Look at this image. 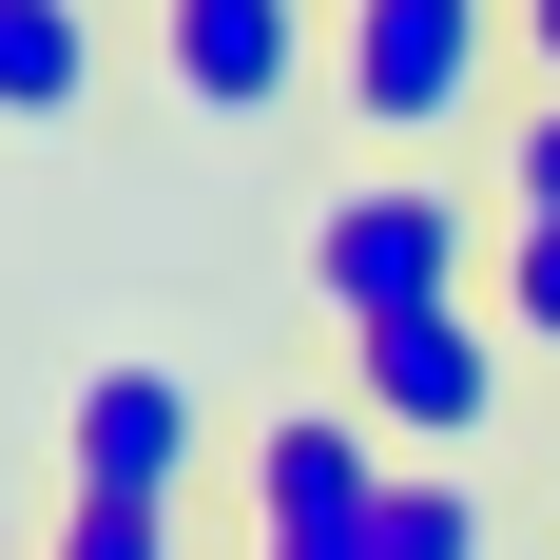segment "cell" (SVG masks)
<instances>
[{
    "mask_svg": "<svg viewBox=\"0 0 560 560\" xmlns=\"http://www.w3.org/2000/svg\"><path fill=\"white\" fill-rule=\"evenodd\" d=\"M329 97L368 116L387 155L464 136V116L503 97V0H329Z\"/></svg>",
    "mask_w": 560,
    "mask_h": 560,
    "instance_id": "obj_1",
    "label": "cell"
},
{
    "mask_svg": "<svg viewBox=\"0 0 560 560\" xmlns=\"http://www.w3.org/2000/svg\"><path fill=\"white\" fill-rule=\"evenodd\" d=\"M483 271V232H464L445 174H348L329 213H310V310L329 329H387V310H445Z\"/></svg>",
    "mask_w": 560,
    "mask_h": 560,
    "instance_id": "obj_2",
    "label": "cell"
},
{
    "mask_svg": "<svg viewBox=\"0 0 560 560\" xmlns=\"http://www.w3.org/2000/svg\"><path fill=\"white\" fill-rule=\"evenodd\" d=\"M503 368H522V329L483 310V290H445V310H387V329H348V406H368L406 464L483 445V425H503Z\"/></svg>",
    "mask_w": 560,
    "mask_h": 560,
    "instance_id": "obj_3",
    "label": "cell"
},
{
    "mask_svg": "<svg viewBox=\"0 0 560 560\" xmlns=\"http://www.w3.org/2000/svg\"><path fill=\"white\" fill-rule=\"evenodd\" d=\"M155 78L252 136V116L329 97V0H155Z\"/></svg>",
    "mask_w": 560,
    "mask_h": 560,
    "instance_id": "obj_4",
    "label": "cell"
},
{
    "mask_svg": "<svg viewBox=\"0 0 560 560\" xmlns=\"http://www.w3.org/2000/svg\"><path fill=\"white\" fill-rule=\"evenodd\" d=\"M194 368H155V348H116V368H78V406H58V483L78 503H174L194 483Z\"/></svg>",
    "mask_w": 560,
    "mask_h": 560,
    "instance_id": "obj_5",
    "label": "cell"
},
{
    "mask_svg": "<svg viewBox=\"0 0 560 560\" xmlns=\"http://www.w3.org/2000/svg\"><path fill=\"white\" fill-rule=\"evenodd\" d=\"M387 483H406V464H387V425H368L348 387H310V406H271V425H252V541H310V522H368Z\"/></svg>",
    "mask_w": 560,
    "mask_h": 560,
    "instance_id": "obj_6",
    "label": "cell"
},
{
    "mask_svg": "<svg viewBox=\"0 0 560 560\" xmlns=\"http://www.w3.org/2000/svg\"><path fill=\"white\" fill-rule=\"evenodd\" d=\"M116 78V0H0V136H78Z\"/></svg>",
    "mask_w": 560,
    "mask_h": 560,
    "instance_id": "obj_7",
    "label": "cell"
},
{
    "mask_svg": "<svg viewBox=\"0 0 560 560\" xmlns=\"http://www.w3.org/2000/svg\"><path fill=\"white\" fill-rule=\"evenodd\" d=\"M483 310L522 329V368H560V213H503V252H483Z\"/></svg>",
    "mask_w": 560,
    "mask_h": 560,
    "instance_id": "obj_8",
    "label": "cell"
},
{
    "mask_svg": "<svg viewBox=\"0 0 560 560\" xmlns=\"http://www.w3.org/2000/svg\"><path fill=\"white\" fill-rule=\"evenodd\" d=\"M387 560H483V503H464V464H406V483H387Z\"/></svg>",
    "mask_w": 560,
    "mask_h": 560,
    "instance_id": "obj_9",
    "label": "cell"
},
{
    "mask_svg": "<svg viewBox=\"0 0 560 560\" xmlns=\"http://www.w3.org/2000/svg\"><path fill=\"white\" fill-rule=\"evenodd\" d=\"M39 560H174V503H78V483H58V541Z\"/></svg>",
    "mask_w": 560,
    "mask_h": 560,
    "instance_id": "obj_10",
    "label": "cell"
},
{
    "mask_svg": "<svg viewBox=\"0 0 560 560\" xmlns=\"http://www.w3.org/2000/svg\"><path fill=\"white\" fill-rule=\"evenodd\" d=\"M503 213H560V78L503 97Z\"/></svg>",
    "mask_w": 560,
    "mask_h": 560,
    "instance_id": "obj_11",
    "label": "cell"
},
{
    "mask_svg": "<svg viewBox=\"0 0 560 560\" xmlns=\"http://www.w3.org/2000/svg\"><path fill=\"white\" fill-rule=\"evenodd\" d=\"M252 560H387V503H368V522H310V541H252Z\"/></svg>",
    "mask_w": 560,
    "mask_h": 560,
    "instance_id": "obj_12",
    "label": "cell"
},
{
    "mask_svg": "<svg viewBox=\"0 0 560 560\" xmlns=\"http://www.w3.org/2000/svg\"><path fill=\"white\" fill-rule=\"evenodd\" d=\"M503 58H522V78H560V0H503Z\"/></svg>",
    "mask_w": 560,
    "mask_h": 560,
    "instance_id": "obj_13",
    "label": "cell"
}]
</instances>
